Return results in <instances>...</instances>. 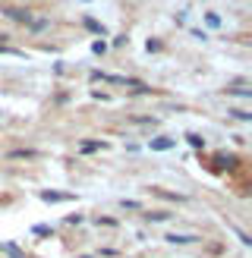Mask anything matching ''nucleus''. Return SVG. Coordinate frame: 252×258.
I'll return each instance as SVG.
<instances>
[{
  "instance_id": "nucleus-1",
  "label": "nucleus",
  "mask_w": 252,
  "mask_h": 258,
  "mask_svg": "<svg viewBox=\"0 0 252 258\" xmlns=\"http://www.w3.org/2000/svg\"><path fill=\"white\" fill-rule=\"evenodd\" d=\"M7 16H10V19H16V22H25V25L32 22V13H29V10H16V7H10V10H7Z\"/></svg>"
},
{
  "instance_id": "nucleus-2",
  "label": "nucleus",
  "mask_w": 252,
  "mask_h": 258,
  "mask_svg": "<svg viewBox=\"0 0 252 258\" xmlns=\"http://www.w3.org/2000/svg\"><path fill=\"white\" fill-rule=\"evenodd\" d=\"M167 242H173V246H186V242H199V236H193V233H170Z\"/></svg>"
},
{
  "instance_id": "nucleus-3",
  "label": "nucleus",
  "mask_w": 252,
  "mask_h": 258,
  "mask_svg": "<svg viewBox=\"0 0 252 258\" xmlns=\"http://www.w3.org/2000/svg\"><path fill=\"white\" fill-rule=\"evenodd\" d=\"M176 142L173 139H167V136H161V139H151V151H167V148H173Z\"/></svg>"
},
{
  "instance_id": "nucleus-4",
  "label": "nucleus",
  "mask_w": 252,
  "mask_h": 258,
  "mask_svg": "<svg viewBox=\"0 0 252 258\" xmlns=\"http://www.w3.org/2000/svg\"><path fill=\"white\" fill-rule=\"evenodd\" d=\"M98 148H104V142H82V145H79L82 154H92V151H98Z\"/></svg>"
},
{
  "instance_id": "nucleus-5",
  "label": "nucleus",
  "mask_w": 252,
  "mask_h": 258,
  "mask_svg": "<svg viewBox=\"0 0 252 258\" xmlns=\"http://www.w3.org/2000/svg\"><path fill=\"white\" fill-rule=\"evenodd\" d=\"M41 199L44 202H67L70 196H63V192H41Z\"/></svg>"
},
{
  "instance_id": "nucleus-6",
  "label": "nucleus",
  "mask_w": 252,
  "mask_h": 258,
  "mask_svg": "<svg viewBox=\"0 0 252 258\" xmlns=\"http://www.w3.org/2000/svg\"><path fill=\"white\" fill-rule=\"evenodd\" d=\"M186 139H189V145H193V148H205V139H202V136H196V133H189Z\"/></svg>"
},
{
  "instance_id": "nucleus-7",
  "label": "nucleus",
  "mask_w": 252,
  "mask_h": 258,
  "mask_svg": "<svg viewBox=\"0 0 252 258\" xmlns=\"http://www.w3.org/2000/svg\"><path fill=\"white\" fill-rule=\"evenodd\" d=\"M10 158H38V151L25 148V151H10Z\"/></svg>"
},
{
  "instance_id": "nucleus-8",
  "label": "nucleus",
  "mask_w": 252,
  "mask_h": 258,
  "mask_svg": "<svg viewBox=\"0 0 252 258\" xmlns=\"http://www.w3.org/2000/svg\"><path fill=\"white\" fill-rule=\"evenodd\" d=\"M230 113H233L236 120H249V117H252V113H249V110H243V107H236V110H230Z\"/></svg>"
},
{
  "instance_id": "nucleus-9",
  "label": "nucleus",
  "mask_w": 252,
  "mask_h": 258,
  "mask_svg": "<svg viewBox=\"0 0 252 258\" xmlns=\"http://www.w3.org/2000/svg\"><path fill=\"white\" fill-rule=\"evenodd\" d=\"M4 252H7L10 258H25V255H22V252H19L16 246H4Z\"/></svg>"
},
{
  "instance_id": "nucleus-10",
  "label": "nucleus",
  "mask_w": 252,
  "mask_h": 258,
  "mask_svg": "<svg viewBox=\"0 0 252 258\" xmlns=\"http://www.w3.org/2000/svg\"><path fill=\"white\" fill-rule=\"evenodd\" d=\"M227 95H239V98H249L246 88H227Z\"/></svg>"
},
{
  "instance_id": "nucleus-11",
  "label": "nucleus",
  "mask_w": 252,
  "mask_h": 258,
  "mask_svg": "<svg viewBox=\"0 0 252 258\" xmlns=\"http://www.w3.org/2000/svg\"><path fill=\"white\" fill-rule=\"evenodd\" d=\"M92 50H95V54H104L107 44H104V41H95V44H92Z\"/></svg>"
},
{
  "instance_id": "nucleus-12",
  "label": "nucleus",
  "mask_w": 252,
  "mask_h": 258,
  "mask_svg": "<svg viewBox=\"0 0 252 258\" xmlns=\"http://www.w3.org/2000/svg\"><path fill=\"white\" fill-rule=\"evenodd\" d=\"M85 25H88V29H92V32H104V29H101V25H98L95 19H85Z\"/></svg>"
},
{
  "instance_id": "nucleus-13",
  "label": "nucleus",
  "mask_w": 252,
  "mask_h": 258,
  "mask_svg": "<svg viewBox=\"0 0 252 258\" xmlns=\"http://www.w3.org/2000/svg\"><path fill=\"white\" fill-rule=\"evenodd\" d=\"M208 25H221V16H218V13H208Z\"/></svg>"
}]
</instances>
